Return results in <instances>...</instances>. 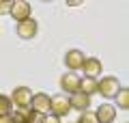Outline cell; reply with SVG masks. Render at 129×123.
<instances>
[{
	"mask_svg": "<svg viewBox=\"0 0 129 123\" xmlns=\"http://www.w3.org/2000/svg\"><path fill=\"white\" fill-rule=\"evenodd\" d=\"M114 97H116V106H118L120 110H127V108H129V91H127L125 87H120L118 93H116Z\"/></svg>",
	"mask_w": 129,
	"mask_h": 123,
	"instance_id": "13",
	"label": "cell"
},
{
	"mask_svg": "<svg viewBox=\"0 0 129 123\" xmlns=\"http://www.w3.org/2000/svg\"><path fill=\"white\" fill-rule=\"evenodd\" d=\"M95 117H97V123H114V119H116V106H112V104H101L99 108H97V112H95Z\"/></svg>",
	"mask_w": 129,
	"mask_h": 123,
	"instance_id": "9",
	"label": "cell"
},
{
	"mask_svg": "<svg viewBox=\"0 0 129 123\" xmlns=\"http://www.w3.org/2000/svg\"><path fill=\"white\" fill-rule=\"evenodd\" d=\"M78 123H97V117H95V112H90V110H82Z\"/></svg>",
	"mask_w": 129,
	"mask_h": 123,
	"instance_id": "16",
	"label": "cell"
},
{
	"mask_svg": "<svg viewBox=\"0 0 129 123\" xmlns=\"http://www.w3.org/2000/svg\"><path fill=\"white\" fill-rule=\"evenodd\" d=\"M50 101H52V97L47 93H32L30 108L35 112H39V114H45V112H50Z\"/></svg>",
	"mask_w": 129,
	"mask_h": 123,
	"instance_id": "5",
	"label": "cell"
},
{
	"mask_svg": "<svg viewBox=\"0 0 129 123\" xmlns=\"http://www.w3.org/2000/svg\"><path fill=\"white\" fill-rule=\"evenodd\" d=\"M9 15H13V19H17V22H22V19H28V17L32 15L30 2H26V0H13Z\"/></svg>",
	"mask_w": 129,
	"mask_h": 123,
	"instance_id": "4",
	"label": "cell"
},
{
	"mask_svg": "<svg viewBox=\"0 0 129 123\" xmlns=\"http://www.w3.org/2000/svg\"><path fill=\"white\" fill-rule=\"evenodd\" d=\"M60 89H62L64 93H75V91H80V76L75 71H67V73H62V78H60Z\"/></svg>",
	"mask_w": 129,
	"mask_h": 123,
	"instance_id": "6",
	"label": "cell"
},
{
	"mask_svg": "<svg viewBox=\"0 0 129 123\" xmlns=\"http://www.w3.org/2000/svg\"><path fill=\"white\" fill-rule=\"evenodd\" d=\"M37 30H39V24H37V19H32V17L17 22V28H15L17 37H22V39H32V37H37Z\"/></svg>",
	"mask_w": 129,
	"mask_h": 123,
	"instance_id": "3",
	"label": "cell"
},
{
	"mask_svg": "<svg viewBox=\"0 0 129 123\" xmlns=\"http://www.w3.org/2000/svg\"><path fill=\"white\" fill-rule=\"evenodd\" d=\"M118 89H120V82L116 76H106L101 80H97V93H101L106 99H112L118 93Z\"/></svg>",
	"mask_w": 129,
	"mask_h": 123,
	"instance_id": "1",
	"label": "cell"
},
{
	"mask_svg": "<svg viewBox=\"0 0 129 123\" xmlns=\"http://www.w3.org/2000/svg\"><path fill=\"white\" fill-rule=\"evenodd\" d=\"M30 97H32V91L28 87H17V89H13L11 101L17 108H24V106H30Z\"/></svg>",
	"mask_w": 129,
	"mask_h": 123,
	"instance_id": "7",
	"label": "cell"
},
{
	"mask_svg": "<svg viewBox=\"0 0 129 123\" xmlns=\"http://www.w3.org/2000/svg\"><path fill=\"white\" fill-rule=\"evenodd\" d=\"M13 0H0V15H9Z\"/></svg>",
	"mask_w": 129,
	"mask_h": 123,
	"instance_id": "18",
	"label": "cell"
},
{
	"mask_svg": "<svg viewBox=\"0 0 129 123\" xmlns=\"http://www.w3.org/2000/svg\"><path fill=\"white\" fill-rule=\"evenodd\" d=\"M84 58H86V56H84L82 50H69L67 54H64V67L71 69V71H78V69L82 67Z\"/></svg>",
	"mask_w": 129,
	"mask_h": 123,
	"instance_id": "10",
	"label": "cell"
},
{
	"mask_svg": "<svg viewBox=\"0 0 129 123\" xmlns=\"http://www.w3.org/2000/svg\"><path fill=\"white\" fill-rule=\"evenodd\" d=\"M80 91L86 93V95H92L97 93V78H80Z\"/></svg>",
	"mask_w": 129,
	"mask_h": 123,
	"instance_id": "12",
	"label": "cell"
},
{
	"mask_svg": "<svg viewBox=\"0 0 129 123\" xmlns=\"http://www.w3.org/2000/svg\"><path fill=\"white\" fill-rule=\"evenodd\" d=\"M13 110V101H11L9 95H0V117L2 114H11Z\"/></svg>",
	"mask_w": 129,
	"mask_h": 123,
	"instance_id": "15",
	"label": "cell"
},
{
	"mask_svg": "<svg viewBox=\"0 0 129 123\" xmlns=\"http://www.w3.org/2000/svg\"><path fill=\"white\" fill-rule=\"evenodd\" d=\"M64 2H67L69 7H80V5L84 2V0H64Z\"/></svg>",
	"mask_w": 129,
	"mask_h": 123,
	"instance_id": "20",
	"label": "cell"
},
{
	"mask_svg": "<svg viewBox=\"0 0 129 123\" xmlns=\"http://www.w3.org/2000/svg\"><path fill=\"white\" fill-rule=\"evenodd\" d=\"M69 104H71V108H75V110H88V106H90V95H86V93H82V91H75V93H71V97H69Z\"/></svg>",
	"mask_w": 129,
	"mask_h": 123,
	"instance_id": "11",
	"label": "cell"
},
{
	"mask_svg": "<svg viewBox=\"0 0 129 123\" xmlns=\"http://www.w3.org/2000/svg\"><path fill=\"white\" fill-rule=\"evenodd\" d=\"M41 123H60V117H56L52 112H45V114H41Z\"/></svg>",
	"mask_w": 129,
	"mask_h": 123,
	"instance_id": "17",
	"label": "cell"
},
{
	"mask_svg": "<svg viewBox=\"0 0 129 123\" xmlns=\"http://www.w3.org/2000/svg\"><path fill=\"white\" fill-rule=\"evenodd\" d=\"M71 110V104H69V97L64 95H54L50 101V112L56 114V117H67Z\"/></svg>",
	"mask_w": 129,
	"mask_h": 123,
	"instance_id": "2",
	"label": "cell"
},
{
	"mask_svg": "<svg viewBox=\"0 0 129 123\" xmlns=\"http://www.w3.org/2000/svg\"><path fill=\"white\" fill-rule=\"evenodd\" d=\"M84 71V76L86 78H97L99 73L103 71V65H101V60L99 58H95V56H90V58H84V63H82V67H80Z\"/></svg>",
	"mask_w": 129,
	"mask_h": 123,
	"instance_id": "8",
	"label": "cell"
},
{
	"mask_svg": "<svg viewBox=\"0 0 129 123\" xmlns=\"http://www.w3.org/2000/svg\"><path fill=\"white\" fill-rule=\"evenodd\" d=\"M41 2H52V0H41Z\"/></svg>",
	"mask_w": 129,
	"mask_h": 123,
	"instance_id": "22",
	"label": "cell"
},
{
	"mask_svg": "<svg viewBox=\"0 0 129 123\" xmlns=\"http://www.w3.org/2000/svg\"><path fill=\"white\" fill-rule=\"evenodd\" d=\"M0 123H13L11 114H2V117H0Z\"/></svg>",
	"mask_w": 129,
	"mask_h": 123,
	"instance_id": "21",
	"label": "cell"
},
{
	"mask_svg": "<svg viewBox=\"0 0 129 123\" xmlns=\"http://www.w3.org/2000/svg\"><path fill=\"white\" fill-rule=\"evenodd\" d=\"M28 112H30V106L15 108V112L11 114V119H13V123H26V121H28Z\"/></svg>",
	"mask_w": 129,
	"mask_h": 123,
	"instance_id": "14",
	"label": "cell"
},
{
	"mask_svg": "<svg viewBox=\"0 0 129 123\" xmlns=\"http://www.w3.org/2000/svg\"><path fill=\"white\" fill-rule=\"evenodd\" d=\"M26 123H41V114L35 112V110L30 108V112H28V121Z\"/></svg>",
	"mask_w": 129,
	"mask_h": 123,
	"instance_id": "19",
	"label": "cell"
}]
</instances>
